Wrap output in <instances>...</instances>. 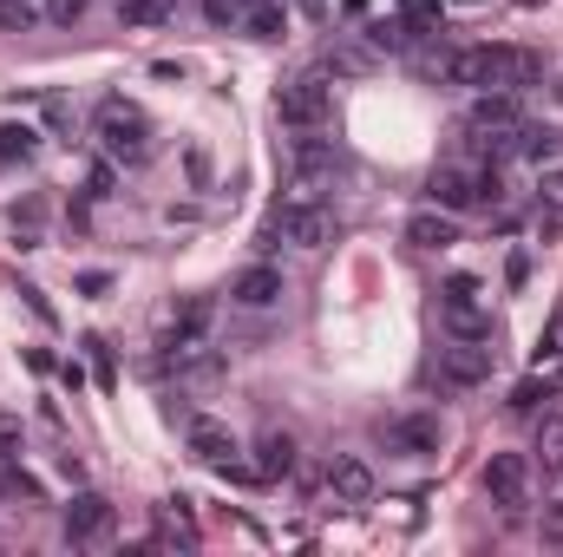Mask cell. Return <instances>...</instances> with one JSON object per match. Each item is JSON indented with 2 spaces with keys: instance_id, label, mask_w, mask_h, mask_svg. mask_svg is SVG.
<instances>
[{
  "instance_id": "603a6c76",
  "label": "cell",
  "mask_w": 563,
  "mask_h": 557,
  "mask_svg": "<svg viewBox=\"0 0 563 557\" xmlns=\"http://www.w3.org/2000/svg\"><path fill=\"white\" fill-rule=\"evenodd\" d=\"M40 13L46 7H33V0H0V33H33Z\"/></svg>"
},
{
  "instance_id": "e575fe53",
  "label": "cell",
  "mask_w": 563,
  "mask_h": 557,
  "mask_svg": "<svg viewBox=\"0 0 563 557\" xmlns=\"http://www.w3.org/2000/svg\"><path fill=\"white\" fill-rule=\"evenodd\" d=\"M525 7H538V0H525Z\"/></svg>"
},
{
  "instance_id": "8fae6325",
  "label": "cell",
  "mask_w": 563,
  "mask_h": 557,
  "mask_svg": "<svg viewBox=\"0 0 563 557\" xmlns=\"http://www.w3.org/2000/svg\"><path fill=\"white\" fill-rule=\"evenodd\" d=\"M184 446H190V459H203V466H236V439H230V426H217V419H184Z\"/></svg>"
},
{
  "instance_id": "cb8c5ba5",
  "label": "cell",
  "mask_w": 563,
  "mask_h": 557,
  "mask_svg": "<svg viewBox=\"0 0 563 557\" xmlns=\"http://www.w3.org/2000/svg\"><path fill=\"white\" fill-rule=\"evenodd\" d=\"M86 197H92V204H106V197H119V164H112V157H99V164L86 171Z\"/></svg>"
},
{
  "instance_id": "f546056e",
  "label": "cell",
  "mask_w": 563,
  "mask_h": 557,
  "mask_svg": "<svg viewBox=\"0 0 563 557\" xmlns=\"http://www.w3.org/2000/svg\"><path fill=\"white\" fill-rule=\"evenodd\" d=\"M184 171H190V184H197V190H210V151H203V144H190V151H184Z\"/></svg>"
},
{
  "instance_id": "8992f818",
  "label": "cell",
  "mask_w": 563,
  "mask_h": 557,
  "mask_svg": "<svg viewBox=\"0 0 563 557\" xmlns=\"http://www.w3.org/2000/svg\"><path fill=\"white\" fill-rule=\"evenodd\" d=\"M478 485H485L492 505L525 512V499H531V459H525V452H492L485 472H478Z\"/></svg>"
},
{
  "instance_id": "3957f363",
  "label": "cell",
  "mask_w": 563,
  "mask_h": 557,
  "mask_svg": "<svg viewBox=\"0 0 563 557\" xmlns=\"http://www.w3.org/2000/svg\"><path fill=\"white\" fill-rule=\"evenodd\" d=\"M341 177V144L334 139H295L288 144V184H295V197H314L321 204V190Z\"/></svg>"
},
{
  "instance_id": "d6986e66",
  "label": "cell",
  "mask_w": 563,
  "mask_h": 557,
  "mask_svg": "<svg viewBox=\"0 0 563 557\" xmlns=\"http://www.w3.org/2000/svg\"><path fill=\"white\" fill-rule=\"evenodd\" d=\"M33 157H40L33 125H0V164H33Z\"/></svg>"
},
{
  "instance_id": "7402d4cb",
  "label": "cell",
  "mask_w": 563,
  "mask_h": 557,
  "mask_svg": "<svg viewBox=\"0 0 563 557\" xmlns=\"http://www.w3.org/2000/svg\"><path fill=\"white\" fill-rule=\"evenodd\" d=\"M407 40H413L407 20H374V26H367V46H374V53H400Z\"/></svg>"
},
{
  "instance_id": "4fadbf2b",
  "label": "cell",
  "mask_w": 563,
  "mask_h": 557,
  "mask_svg": "<svg viewBox=\"0 0 563 557\" xmlns=\"http://www.w3.org/2000/svg\"><path fill=\"white\" fill-rule=\"evenodd\" d=\"M328 485H334L341 505H367V499H374V466H367V459H334V466H328Z\"/></svg>"
},
{
  "instance_id": "f1b7e54d",
  "label": "cell",
  "mask_w": 563,
  "mask_h": 557,
  "mask_svg": "<svg viewBox=\"0 0 563 557\" xmlns=\"http://www.w3.org/2000/svg\"><path fill=\"white\" fill-rule=\"evenodd\" d=\"M20 439H26L20 414H0V459H20Z\"/></svg>"
},
{
  "instance_id": "52a82bcc",
  "label": "cell",
  "mask_w": 563,
  "mask_h": 557,
  "mask_svg": "<svg viewBox=\"0 0 563 557\" xmlns=\"http://www.w3.org/2000/svg\"><path fill=\"white\" fill-rule=\"evenodd\" d=\"M380 439H387V452H400V459H432L439 446H445V426L439 414H400L380 426Z\"/></svg>"
},
{
  "instance_id": "277c9868",
  "label": "cell",
  "mask_w": 563,
  "mask_h": 557,
  "mask_svg": "<svg viewBox=\"0 0 563 557\" xmlns=\"http://www.w3.org/2000/svg\"><path fill=\"white\" fill-rule=\"evenodd\" d=\"M328 112H334V92H328L321 73H301L276 92V119L288 132H314V125H328Z\"/></svg>"
},
{
  "instance_id": "5b68a950",
  "label": "cell",
  "mask_w": 563,
  "mask_h": 557,
  "mask_svg": "<svg viewBox=\"0 0 563 557\" xmlns=\"http://www.w3.org/2000/svg\"><path fill=\"white\" fill-rule=\"evenodd\" d=\"M328 237H334V223H328V210L314 197H288L269 217V243H288V250H321Z\"/></svg>"
},
{
  "instance_id": "9c48e42d",
  "label": "cell",
  "mask_w": 563,
  "mask_h": 557,
  "mask_svg": "<svg viewBox=\"0 0 563 557\" xmlns=\"http://www.w3.org/2000/svg\"><path fill=\"white\" fill-rule=\"evenodd\" d=\"M282 295H288V282H282L276 263H250V270H236V276H230V302H236V308H250V315L276 308Z\"/></svg>"
},
{
  "instance_id": "ac0fdd59",
  "label": "cell",
  "mask_w": 563,
  "mask_h": 557,
  "mask_svg": "<svg viewBox=\"0 0 563 557\" xmlns=\"http://www.w3.org/2000/svg\"><path fill=\"white\" fill-rule=\"evenodd\" d=\"M164 20H177V0H119V26H132V33L164 26Z\"/></svg>"
},
{
  "instance_id": "d4e9b609",
  "label": "cell",
  "mask_w": 563,
  "mask_h": 557,
  "mask_svg": "<svg viewBox=\"0 0 563 557\" xmlns=\"http://www.w3.org/2000/svg\"><path fill=\"white\" fill-rule=\"evenodd\" d=\"M86 13H92V0H46V20L53 26H79Z\"/></svg>"
},
{
  "instance_id": "ba28073f",
  "label": "cell",
  "mask_w": 563,
  "mask_h": 557,
  "mask_svg": "<svg viewBox=\"0 0 563 557\" xmlns=\"http://www.w3.org/2000/svg\"><path fill=\"white\" fill-rule=\"evenodd\" d=\"M492 368H498V348L465 341V335L439 354V381H445V387H478V381H492Z\"/></svg>"
},
{
  "instance_id": "1f68e13d",
  "label": "cell",
  "mask_w": 563,
  "mask_h": 557,
  "mask_svg": "<svg viewBox=\"0 0 563 557\" xmlns=\"http://www.w3.org/2000/svg\"><path fill=\"white\" fill-rule=\"evenodd\" d=\"M20 295H26V308H33V315H40V321H53V302H46V295H40V288H33V282H20Z\"/></svg>"
},
{
  "instance_id": "484cf974",
  "label": "cell",
  "mask_w": 563,
  "mask_h": 557,
  "mask_svg": "<svg viewBox=\"0 0 563 557\" xmlns=\"http://www.w3.org/2000/svg\"><path fill=\"white\" fill-rule=\"evenodd\" d=\"M256 0H203V13L217 20V26H243V13H250Z\"/></svg>"
},
{
  "instance_id": "9a60e30c",
  "label": "cell",
  "mask_w": 563,
  "mask_h": 557,
  "mask_svg": "<svg viewBox=\"0 0 563 557\" xmlns=\"http://www.w3.org/2000/svg\"><path fill=\"white\" fill-rule=\"evenodd\" d=\"M243 33H250V40H269V46L288 40V7H282V0H256V7L243 13Z\"/></svg>"
},
{
  "instance_id": "7a4b0ae2",
  "label": "cell",
  "mask_w": 563,
  "mask_h": 557,
  "mask_svg": "<svg viewBox=\"0 0 563 557\" xmlns=\"http://www.w3.org/2000/svg\"><path fill=\"white\" fill-rule=\"evenodd\" d=\"M439 321L465 341H492V308H485V282L478 276H445L439 282Z\"/></svg>"
},
{
  "instance_id": "6da1fadb",
  "label": "cell",
  "mask_w": 563,
  "mask_h": 557,
  "mask_svg": "<svg viewBox=\"0 0 563 557\" xmlns=\"http://www.w3.org/2000/svg\"><path fill=\"white\" fill-rule=\"evenodd\" d=\"M92 125H99V144H106V157H112V164H132V171H139L144 157H151V119H144L139 106H125L119 92L99 106V119H92Z\"/></svg>"
},
{
  "instance_id": "836d02e7",
  "label": "cell",
  "mask_w": 563,
  "mask_h": 557,
  "mask_svg": "<svg viewBox=\"0 0 563 557\" xmlns=\"http://www.w3.org/2000/svg\"><path fill=\"white\" fill-rule=\"evenodd\" d=\"M295 7H301V13H321V7H328V0H295Z\"/></svg>"
},
{
  "instance_id": "4316f807",
  "label": "cell",
  "mask_w": 563,
  "mask_h": 557,
  "mask_svg": "<svg viewBox=\"0 0 563 557\" xmlns=\"http://www.w3.org/2000/svg\"><path fill=\"white\" fill-rule=\"evenodd\" d=\"M439 13H445V0H400V20L407 26H432Z\"/></svg>"
},
{
  "instance_id": "d6a6232c",
  "label": "cell",
  "mask_w": 563,
  "mask_h": 557,
  "mask_svg": "<svg viewBox=\"0 0 563 557\" xmlns=\"http://www.w3.org/2000/svg\"><path fill=\"white\" fill-rule=\"evenodd\" d=\"M106 288H112L106 270H86V276H79V295H106Z\"/></svg>"
},
{
  "instance_id": "30bf717a",
  "label": "cell",
  "mask_w": 563,
  "mask_h": 557,
  "mask_svg": "<svg viewBox=\"0 0 563 557\" xmlns=\"http://www.w3.org/2000/svg\"><path fill=\"white\" fill-rule=\"evenodd\" d=\"M112 532V499L106 492H73L66 499V538L73 545H92V538H106Z\"/></svg>"
},
{
  "instance_id": "ffe728a7",
  "label": "cell",
  "mask_w": 563,
  "mask_h": 557,
  "mask_svg": "<svg viewBox=\"0 0 563 557\" xmlns=\"http://www.w3.org/2000/svg\"><path fill=\"white\" fill-rule=\"evenodd\" d=\"M551 401H558V387H551V374H544V381L531 374V381H518V387H511V414H544Z\"/></svg>"
},
{
  "instance_id": "4dcf8cb0",
  "label": "cell",
  "mask_w": 563,
  "mask_h": 557,
  "mask_svg": "<svg viewBox=\"0 0 563 557\" xmlns=\"http://www.w3.org/2000/svg\"><path fill=\"white\" fill-rule=\"evenodd\" d=\"M544 354H563V321H551V328L538 335V361H544Z\"/></svg>"
},
{
  "instance_id": "44dd1931",
  "label": "cell",
  "mask_w": 563,
  "mask_h": 557,
  "mask_svg": "<svg viewBox=\"0 0 563 557\" xmlns=\"http://www.w3.org/2000/svg\"><path fill=\"white\" fill-rule=\"evenodd\" d=\"M538 452H544V466H551V472H563V414H558V407H544V414H538Z\"/></svg>"
},
{
  "instance_id": "5bb4252c",
  "label": "cell",
  "mask_w": 563,
  "mask_h": 557,
  "mask_svg": "<svg viewBox=\"0 0 563 557\" xmlns=\"http://www.w3.org/2000/svg\"><path fill=\"white\" fill-rule=\"evenodd\" d=\"M505 125H518V92H478V106H472V132H505Z\"/></svg>"
},
{
  "instance_id": "83f0119b",
  "label": "cell",
  "mask_w": 563,
  "mask_h": 557,
  "mask_svg": "<svg viewBox=\"0 0 563 557\" xmlns=\"http://www.w3.org/2000/svg\"><path fill=\"white\" fill-rule=\"evenodd\" d=\"M538 197H544V210H558L563 217V164H551V171L538 177Z\"/></svg>"
},
{
  "instance_id": "2e32d148",
  "label": "cell",
  "mask_w": 563,
  "mask_h": 557,
  "mask_svg": "<svg viewBox=\"0 0 563 557\" xmlns=\"http://www.w3.org/2000/svg\"><path fill=\"white\" fill-rule=\"evenodd\" d=\"M518 157H531V164H558L563 157V132L558 125H518Z\"/></svg>"
},
{
  "instance_id": "7c38bea8",
  "label": "cell",
  "mask_w": 563,
  "mask_h": 557,
  "mask_svg": "<svg viewBox=\"0 0 563 557\" xmlns=\"http://www.w3.org/2000/svg\"><path fill=\"white\" fill-rule=\"evenodd\" d=\"M407 243H413V250H426V256L452 250V243H459V223H452V210H439V204H432V210H420V217L407 223Z\"/></svg>"
},
{
  "instance_id": "e0dca14e",
  "label": "cell",
  "mask_w": 563,
  "mask_h": 557,
  "mask_svg": "<svg viewBox=\"0 0 563 557\" xmlns=\"http://www.w3.org/2000/svg\"><path fill=\"white\" fill-rule=\"evenodd\" d=\"M256 452H263V459H256V479H288V472H295V439H288V433H263Z\"/></svg>"
}]
</instances>
